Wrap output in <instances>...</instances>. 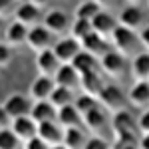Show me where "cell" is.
I'll return each instance as SVG.
<instances>
[{
	"mask_svg": "<svg viewBox=\"0 0 149 149\" xmlns=\"http://www.w3.org/2000/svg\"><path fill=\"white\" fill-rule=\"evenodd\" d=\"M111 42L115 46V52L123 58H133L137 54V48H139V42H137V34L129 28H123V26H115L113 32L109 34Z\"/></svg>",
	"mask_w": 149,
	"mask_h": 149,
	"instance_id": "6da1fadb",
	"label": "cell"
},
{
	"mask_svg": "<svg viewBox=\"0 0 149 149\" xmlns=\"http://www.w3.org/2000/svg\"><path fill=\"white\" fill-rule=\"evenodd\" d=\"M97 97H100V102H102L103 109L109 111V113H115V111L125 109V95H123V92H121L117 86H105V84H103V88L100 90Z\"/></svg>",
	"mask_w": 149,
	"mask_h": 149,
	"instance_id": "7a4b0ae2",
	"label": "cell"
},
{
	"mask_svg": "<svg viewBox=\"0 0 149 149\" xmlns=\"http://www.w3.org/2000/svg\"><path fill=\"white\" fill-rule=\"evenodd\" d=\"M42 26L46 28L50 34L60 36L64 34L66 30L70 28V18L64 10H58V8H52L44 14V20H42Z\"/></svg>",
	"mask_w": 149,
	"mask_h": 149,
	"instance_id": "3957f363",
	"label": "cell"
},
{
	"mask_svg": "<svg viewBox=\"0 0 149 149\" xmlns=\"http://www.w3.org/2000/svg\"><path fill=\"white\" fill-rule=\"evenodd\" d=\"M26 44L32 52H42V50H48L52 46V34L48 32L44 26L36 24L32 28H28V34H26Z\"/></svg>",
	"mask_w": 149,
	"mask_h": 149,
	"instance_id": "277c9868",
	"label": "cell"
},
{
	"mask_svg": "<svg viewBox=\"0 0 149 149\" xmlns=\"http://www.w3.org/2000/svg\"><path fill=\"white\" fill-rule=\"evenodd\" d=\"M117 24L123 26V28L133 30V32H137V30H141L145 26V12L141 10V6L127 4L125 8L121 10V14H119V22Z\"/></svg>",
	"mask_w": 149,
	"mask_h": 149,
	"instance_id": "5b68a950",
	"label": "cell"
},
{
	"mask_svg": "<svg viewBox=\"0 0 149 149\" xmlns=\"http://www.w3.org/2000/svg\"><path fill=\"white\" fill-rule=\"evenodd\" d=\"M100 66H102L103 74L109 78H121L125 72V58L119 56L117 52L107 50L103 56H100Z\"/></svg>",
	"mask_w": 149,
	"mask_h": 149,
	"instance_id": "8992f818",
	"label": "cell"
},
{
	"mask_svg": "<svg viewBox=\"0 0 149 149\" xmlns=\"http://www.w3.org/2000/svg\"><path fill=\"white\" fill-rule=\"evenodd\" d=\"M62 133H64V129L56 123V119L36 123V137L40 139L42 143H46L48 147L62 143Z\"/></svg>",
	"mask_w": 149,
	"mask_h": 149,
	"instance_id": "52a82bcc",
	"label": "cell"
},
{
	"mask_svg": "<svg viewBox=\"0 0 149 149\" xmlns=\"http://www.w3.org/2000/svg\"><path fill=\"white\" fill-rule=\"evenodd\" d=\"M50 50L54 52V56H56V60L60 64H70L72 58L76 56L81 48H80V42L78 40H74L72 36H68V38H60L56 44H54V48H50Z\"/></svg>",
	"mask_w": 149,
	"mask_h": 149,
	"instance_id": "ba28073f",
	"label": "cell"
},
{
	"mask_svg": "<svg viewBox=\"0 0 149 149\" xmlns=\"http://www.w3.org/2000/svg\"><path fill=\"white\" fill-rule=\"evenodd\" d=\"M8 129L22 143L28 141V139H32V137H36V123L30 119V115H20V117L10 119V127Z\"/></svg>",
	"mask_w": 149,
	"mask_h": 149,
	"instance_id": "9c48e42d",
	"label": "cell"
},
{
	"mask_svg": "<svg viewBox=\"0 0 149 149\" xmlns=\"http://www.w3.org/2000/svg\"><path fill=\"white\" fill-rule=\"evenodd\" d=\"M111 127H113L115 135H137V129H135V117L121 109V111H115L111 117Z\"/></svg>",
	"mask_w": 149,
	"mask_h": 149,
	"instance_id": "30bf717a",
	"label": "cell"
},
{
	"mask_svg": "<svg viewBox=\"0 0 149 149\" xmlns=\"http://www.w3.org/2000/svg\"><path fill=\"white\" fill-rule=\"evenodd\" d=\"M2 107L8 113V117L14 119V117H20V115H28V111H30V102H28V97H24L22 93H12V95H8L4 100Z\"/></svg>",
	"mask_w": 149,
	"mask_h": 149,
	"instance_id": "8fae6325",
	"label": "cell"
},
{
	"mask_svg": "<svg viewBox=\"0 0 149 149\" xmlns=\"http://www.w3.org/2000/svg\"><path fill=\"white\" fill-rule=\"evenodd\" d=\"M127 102L131 103L135 109L147 111L149 105V84L147 81H135L131 90L127 92Z\"/></svg>",
	"mask_w": 149,
	"mask_h": 149,
	"instance_id": "7c38bea8",
	"label": "cell"
},
{
	"mask_svg": "<svg viewBox=\"0 0 149 149\" xmlns=\"http://www.w3.org/2000/svg\"><path fill=\"white\" fill-rule=\"evenodd\" d=\"M80 48L84 50V52H88L90 56H93V58L103 56V54L109 50V48H107V38L95 34V32H90L84 40H80Z\"/></svg>",
	"mask_w": 149,
	"mask_h": 149,
	"instance_id": "4fadbf2b",
	"label": "cell"
},
{
	"mask_svg": "<svg viewBox=\"0 0 149 149\" xmlns=\"http://www.w3.org/2000/svg\"><path fill=\"white\" fill-rule=\"evenodd\" d=\"M90 26H92V32L103 36V38H107V36L113 32V28L117 26V20H115L109 12L100 10L92 20H90Z\"/></svg>",
	"mask_w": 149,
	"mask_h": 149,
	"instance_id": "5bb4252c",
	"label": "cell"
},
{
	"mask_svg": "<svg viewBox=\"0 0 149 149\" xmlns=\"http://www.w3.org/2000/svg\"><path fill=\"white\" fill-rule=\"evenodd\" d=\"M60 62L56 60L54 52L48 48V50H42L36 54V70H38V76H46V78H52L56 74Z\"/></svg>",
	"mask_w": 149,
	"mask_h": 149,
	"instance_id": "9a60e30c",
	"label": "cell"
},
{
	"mask_svg": "<svg viewBox=\"0 0 149 149\" xmlns=\"http://www.w3.org/2000/svg\"><path fill=\"white\" fill-rule=\"evenodd\" d=\"M40 8H36L34 4H30V2H22V4H18V8L14 10V20L16 22L24 24L26 28H32L36 24L40 22Z\"/></svg>",
	"mask_w": 149,
	"mask_h": 149,
	"instance_id": "2e32d148",
	"label": "cell"
},
{
	"mask_svg": "<svg viewBox=\"0 0 149 149\" xmlns=\"http://www.w3.org/2000/svg\"><path fill=\"white\" fill-rule=\"evenodd\" d=\"M80 121L88 127V131H92V133H100L103 127H105V111H103L102 107L93 105V107H90L86 113H81Z\"/></svg>",
	"mask_w": 149,
	"mask_h": 149,
	"instance_id": "e0dca14e",
	"label": "cell"
},
{
	"mask_svg": "<svg viewBox=\"0 0 149 149\" xmlns=\"http://www.w3.org/2000/svg\"><path fill=\"white\" fill-rule=\"evenodd\" d=\"M78 86L81 88V92L86 93V95L97 97L100 90L103 88V80L100 78V74L95 70H92V72H86V74L78 76Z\"/></svg>",
	"mask_w": 149,
	"mask_h": 149,
	"instance_id": "ac0fdd59",
	"label": "cell"
},
{
	"mask_svg": "<svg viewBox=\"0 0 149 149\" xmlns=\"http://www.w3.org/2000/svg\"><path fill=\"white\" fill-rule=\"evenodd\" d=\"M30 119L34 121V123H42V121H52V119H56V109H54V105L48 102V100H42V102H34L30 105Z\"/></svg>",
	"mask_w": 149,
	"mask_h": 149,
	"instance_id": "d6986e66",
	"label": "cell"
},
{
	"mask_svg": "<svg viewBox=\"0 0 149 149\" xmlns=\"http://www.w3.org/2000/svg\"><path fill=\"white\" fill-rule=\"evenodd\" d=\"M52 80H54V86L74 90V88L78 86V74H76V70L72 68L70 64H60L58 70H56V74L52 76Z\"/></svg>",
	"mask_w": 149,
	"mask_h": 149,
	"instance_id": "ffe728a7",
	"label": "cell"
},
{
	"mask_svg": "<svg viewBox=\"0 0 149 149\" xmlns=\"http://www.w3.org/2000/svg\"><path fill=\"white\" fill-rule=\"evenodd\" d=\"M52 90H54V80H52V78H46V76H38V78L32 81L28 95H30L34 102H42V100H48V97H50Z\"/></svg>",
	"mask_w": 149,
	"mask_h": 149,
	"instance_id": "44dd1931",
	"label": "cell"
},
{
	"mask_svg": "<svg viewBox=\"0 0 149 149\" xmlns=\"http://www.w3.org/2000/svg\"><path fill=\"white\" fill-rule=\"evenodd\" d=\"M131 76L135 81H147L149 80V54L137 52L131 60Z\"/></svg>",
	"mask_w": 149,
	"mask_h": 149,
	"instance_id": "7402d4cb",
	"label": "cell"
},
{
	"mask_svg": "<svg viewBox=\"0 0 149 149\" xmlns=\"http://www.w3.org/2000/svg\"><path fill=\"white\" fill-rule=\"evenodd\" d=\"M26 34H28V28L14 20L4 32V44H8L10 48L22 46V44H26Z\"/></svg>",
	"mask_w": 149,
	"mask_h": 149,
	"instance_id": "603a6c76",
	"label": "cell"
},
{
	"mask_svg": "<svg viewBox=\"0 0 149 149\" xmlns=\"http://www.w3.org/2000/svg\"><path fill=\"white\" fill-rule=\"evenodd\" d=\"M86 143V135L80 127H66L64 133H62V145L66 149H84Z\"/></svg>",
	"mask_w": 149,
	"mask_h": 149,
	"instance_id": "cb8c5ba5",
	"label": "cell"
},
{
	"mask_svg": "<svg viewBox=\"0 0 149 149\" xmlns=\"http://www.w3.org/2000/svg\"><path fill=\"white\" fill-rule=\"evenodd\" d=\"M56 123L62 129H66V127H76L80 123V113L76 111V107L70 103V105H64V107H60L56 109Z\"/></svg>",
	"mask_w": 149,
	"mask_h": 149,
	"instance_id": "d4e9b609",
	"label": "cell"
},
{
	"mask_svg": "<svg viewBox=\"0 0 149 149\" xmlns=\"http://www.w3.org/2000/svg\"><path fill=\"white\" fill-rule=\"evenodd\" d=\"M70 66L76 70V74H78V76H81V74H86V72H92V70H95V58L90 56L88 52L80 50L76 56L72 58Z\"/></svg>",
	"mask_w": 149,
	"mask_h": 149,
	"instance_id": "484cf974",
	"label": "cell"
},
{
	"mask_svg": "<svg viewBox=\"0 0 149 149\" xmlns=\"http://www.w3.org/2000/svg\"><path fill=\"white\" fill-rule=\"evenodd\" d=\"M48 102L54 105V109H60V107L70 105V103L74 102V92H72V90H68V88L54 86V90H52V93H50Z\"/></svg>",
	"mask_w": 149,
	"mask_h": 149,
	"instance_id": "4316f807",
	"label": "cell"
},
{
	"mask_svg": "<svg viewBox=\"0 0 149 149\" xmlns=\"http://www.w3.org/2000/svg\"><path fill=\"white\" fill-rule=\"evenodd\" d=\"M100 10H102V6H100L97 2H93V0H84L80 6L76 8V18H80V20H88V22H90Z\"/></svg>",
	"mask_w": 149,
	"mask_h": 149,
	"instance_id": "83f0119b",
	"label": "cell"
},
{
	"mask_svg": "<svg viewBox=\"0 0 149 149\" xmlns=\"http://www.w3.org/2000/svg\"><path fill=\"white\" fill-rule=\"evenodd\" d=\"M92 32V26L88 20H80V18H74V22L70 24V36L74 38V40H84L86 36Z\"/></svg>",
	"mask_w": 149,
	"mask_h": 149,
	"instance_id": "f1b7e54d",
	"label": "cell"
},
{
	"mask_svg": "<svg viewBox=\"0 0 149 149\" xmlns=\"http://www.w3.org/2000/svg\"><path fill=\"white\" fill-rule=\"evenodd\" d=\"M72 105L76 107V111L80 113V117H81V113H86L90 107H93L95 105V97H92V95H80V97H76L74 102H72Z\"/></svg>",
	"mask_w": 149,
	"mask_h": 149,
	"instance_id": "f546056e",
	"label": "cell"
},
{
	"mask_svg": "<svg viewBox=\"0 0 149 149\" xmlns=\"http://www.w3.org/2000/svg\"><path fill=\"white\" fill-rule=\"evenodd\" d=\"M20 141L16 139V135L10 129H2L0 131V149H18Z\"/></svg>",
	"mask_w": 149,
	"mask_h": 149,
	"instance_id": "4dcf8cb0",
	"label": "cell"
},
{
	"mask_svg": "<svg viewBox=\"0 0 149 149\" xmlns=\"http://www.w3.org/2000/svg\"><path fill=\"white\" fill-rule=\"evenodd\" d=\"M135 129H137V135H149V113L147 111H141L137 119H135Z\"/></svg>",
	"mask_w": 149,
	"mask_h": 149,
	"instance_id": "1f68e13d",
	"label": "cell"
},
{
	"mask_svg": "<svg viewBox=\"0 0 149 149\" xmlns=\"http://www.w3.org/2000/svg\"><path fill=\"white\" fill-rule=\"evenodd\" d=\"M12 60V48L4 42H0V68H6Z\"/></svg>",
	"mask_w": 149,
	"mask_h": 149,
	"instance_id": "d6a6232c",
	"label": "cell"
},
{
	"mask_svg": "<svg viewBox=\"0 0 149 149\" xmlns=\"http://www.w3.org/2000/svg\"><path fill=\"white\" fill-rule=\"evenodd\" d=\"M84 149H109L107 147V143L100 137H90L86 139V143H84Z\"/></svg>",
	"mask_w": 149,
	"mask_h": 149,
	"instance_id": "836d02e7",
	"label": "cell"
},
{
	"mask_svg": "<svg viewBox=\"0 0 149 149\" xmlns=\"http://www.w3.org/2000/svg\"><path fill=\"white\" fill-rule=\"evenodd\" d=\"M24 149H48L46 143H42L38 137H32L28 141H24Z\"/></svg>",
	"mask_w": 149,
	"mask_h": 149,
	"instance_id": "e575fe53",
	"label": "cell"
},
{
	"mask_svg": "<svg viewBox=\"0 0 149 149\" xmlns=\"http://www.w3.org/2000/svg\"><path fill=\"white\" fill-rule=\"evenodd\" d=\"M8 127H10V117L4 111V107L0 105V131H2V129H8Z\"/></svg>",
	"mask_w": 149,
	"mask_h": 149,
	"instance_id": "d590c367",
	"label": "cell"
},
{
	"mask_svg": "<svg viewBox=\"0 0 149 149\" xmlns=\"http://www.w3.org/2000/svg\"><path fill=\"white\" fill-rule=\"evenodd\" d=\"M12 4H14V0H0V18L6 16V14L10 12Z\"/></svg>",
	"mask_w": 149,
	"mask_h": 149,
	"instance_id": "8d00e7d4",
	"label": "cell"
},
{
	"mask_svg": "<svg viewBox=\"0 0 149 149\" xmlns=\"http://www.w3.org/2000/svg\"><path fill=\"white\" fill-rule=\"evenodd\" d=\"M26 2L34 4L36 8H42V6H46V4H48V0H26Z\"/></svg>",
	"mask_w": 149,
	"mask_h": 149,
	"instance_id": "74e56055",
	"label": "cell"
},
{
	"mask_svg": "<svg viewBox=\"0 0 149 149\" xmlns=\"http://www.w3.org/2000/svg\"><path fill=\"white\" fill-rule=\"evenodd\" d=\"M125 2H127V4H135V6H139L143 0H125Z\"/></svg>",
	"mask_w": 149,
	"mask_h": 149,
	"instance_id": "f35d334b",
	"label": "cell"
},
{
	"mask_svg": "<svg viewBox=\"0 0 149 149\" xmlns=\"http://www.w3.org/2000/svg\"><path fill=\"white\" fill-rule=\"evenodd\" d=\"M48 149H66L62 143H58V145H52V147H48Z\"/></svg>",
	"mask_w": 149,
	"mask_h": 149,
	"instance_id": "ab89813d",
	"label": "cell"
},
{
	"mask_svg": "<svg viewBox=\"0 0 149 149\" xmlns=\"http://www.w3.org/2000/svg\"><path fill=\"white\" fill-rule=\"evenodd\" d=\"M93 2H97V4H100V6H102L103 2H107V0H93Z\"/></svg>",
	"mask_w": 149,
	"mask_h": 149,
	"instance_id": "60d3db41",
	"label": "cell"
},
{
	"mask_svg": "<svg viewBox=\"0 0 149 149\" xmlns=\"http://www.w3.org/2000/svg\"><path fill=\"white\" fill-rule=\"evenodd\" d=\"M127 149H137V147H135V145H133V147H127Z\"/></svg>",
	"mask_w": 149,
	"mask_h": 149,
	"instance_id": "b9f144b4",
	"label": "cell"
},
{
	"mask_svg": "<svg viewBox=\"0 0 149 149\" xmlns=\"http://www.w3.org/2000/svg\"><path fill=\"white\" fill-rule=\"evenodd\" d=\"M14 2H16V0H14Z\"/></svg>",
	"mask_w": 149,
	"mask_h": 149,
	"instance_id": "7bdbcfd3",
	"label": "cell"
}]
</instances>
